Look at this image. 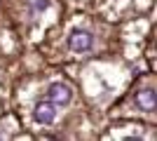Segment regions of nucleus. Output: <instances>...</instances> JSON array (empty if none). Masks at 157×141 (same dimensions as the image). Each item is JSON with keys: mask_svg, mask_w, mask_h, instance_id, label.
<instances>
[{"mask_svg": "<svg viewBox=\"0 0 157 141\" xmlns=\"http://www.w3.org/2000/svg\"><path fill=\"white\" fill-rule=\"evenodd\" d=\"M136 106L141 108V111H145V113H152V111H155V92H152L150 87L141 89V92L136 94Z\"/></svg>", "mask_w": 157, "mask_h": 141, "instance_id": "20e7f679", "label": "nucleus"}, {"mask_svg": "<svg viewBox=\"0 0 157 141\" xmlns=\"http://www.w3.org/2000/svg\"><path fill=\"white\" fill-rule=\"evenodd\" d=\"M47 94H49V101H52V104H59V106L68 104V101H71V96H73L71 87H68L66 82H54Z\"/></svg>", "mask_w": 157, "mask_h": 141, "instance_id": "7ed1b4c3", "label": "nucleus"}, {"mask_svg": "<svg viewBox=\"0 0 157 141\" xmlns=\"http://www.w3.org/2000/svg\"><path fill=\"white\" fill-rule=\"evenodd\" d=\"M68 47H71L73 52H89V47H92V33H87V31H75V33H71Z\"/></svg>", "mask_w": 157, "mask_h": 141, "instance_id": "f03ea898", "label": "nucleus"}, {"mask_svg": "<svg viewBox=\"0 0 157 141\" xmlns=\"http://www.w3.org/2000/svg\"><path fill=\"white\" fill-rule=\"evenodd\" d=\"M33 118L40 125H52L56 120V108H54L52 101H40L38 106H35V111H33Z\"/></svg>", "mask_w": 157, "mask_h": 141, "instance_id": "f257e3e1", "label": "nucleus"}]
</instances>
